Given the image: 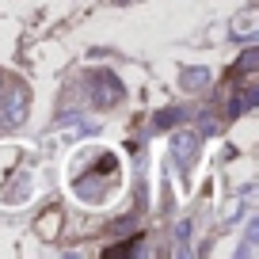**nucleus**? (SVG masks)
<instances>
[{"mask_svg": "<svg viewBox=\"0 0 259 259\" xmlns=\"http://www.w3.org/2000/svg\"><path fill=\"white\" fill-rule=\"evenodd\" d=\"M96 84H99V92H96V103L99 107H111V103H118V99H122V84L114 80L111 73H96Z\"/></svg>", "mask_w": 259, "mask_h": 259, "instance_id": "1", "label": "nucleus"}, {"mask_svg": "<svg viewBox=\"0 0 259 259\" xmlns=\"http://www.w3.org/2000/svg\"><path fill=\"white\" fill-rule=\"evenodd\" d=\"M194 145H198V138H194V134H176V141H171V149H176V156H179L183 164L191 160Z\"/></svg>", "mask_w": 259, "mask_h": 259, "instance_id": "2", "label": "nucleus"}, {"mask_svg": "<svg viewBox=\"0 0 259 259\" xmlns=\"http://www.w3.org/2000/svg\"><path fill=\"white\" fill-rule=\"evenodd\" d=\"M138 240H141V236H126L122 244H111V248H107V255H130V251L138 248Z\"/></svg>", "mask_w": 259, "mask_h": 259, "instance_id": "3", "label": "nucleus"}]
</instances>
